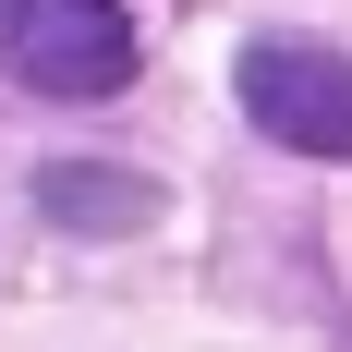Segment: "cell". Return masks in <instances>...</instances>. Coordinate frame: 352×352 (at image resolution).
I'll use <instances>...</instances> for the list:
<instances>
[{"label": "cell", "mask_w": 352, "mask_h": 352, "mask_svg": "<svg viewBox=\"0 0 352 352\" xmlns=\"http://www.w3.org/2000/svg\"><path fill=\"white\" fill-rule=\"evenodd\" d=\"M146 36L122 0H0V73L36 98H122Z\"/></svg>", "instance_id": "cell-1"}, {"label": "cell", "mask_w": 352, "mask_h": 352, "mask_svg": "<svg viewBox=\"0 0 352 352\" xmlns=\"http://www.w3.org/2000/svg\"><path fill=\"white\" fill-rule=\"evenodd\" d=\"M243 109H255V134H280L292 158H352V61L340 49L255 36L243 49Z\"/></svg>", "instance_id": "cell-2"}, {"label": "cell", "mask_w": 352, "mask_h": 352, "mask_svg": "<svg viewBox=\"0 0 352 352\" xmlns=\"http://www.w3.org/2000/svg\"><path fill=\"white\" fill-rule=\"evenodd\" d=\"M158 207L134 170H98V158H61V170H36V219H61V231H134Z\"/></svg>", "instance_id": "cell-3"}]
</instances>
